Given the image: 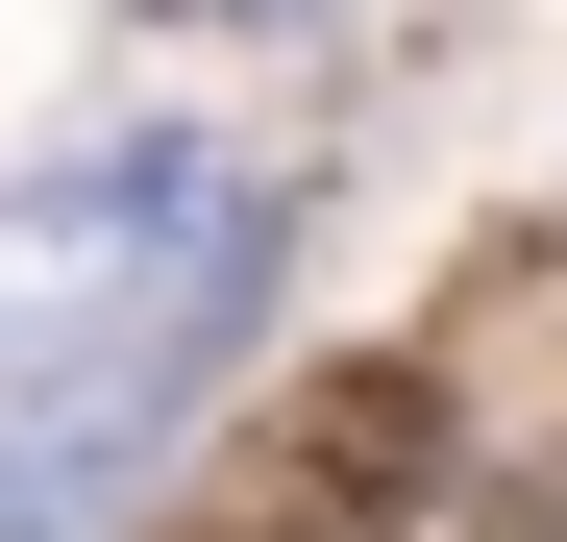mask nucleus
Listing matches in <instances>:
<instances>
[{
	"label": "nucleus",
	"mask_w": 567,
	"mask_h": 542,
	"mask_svg": "<svg viewBox=\"0 0 567 542\" xmlns=\"http://www.w3.org/2000/svg\"><path fill=\"white\" fill-rule=\"evenodd\" d=\"M198 222H223V148H198V124L50 148L25 198H0V395H25V371H100L173 271H198Z\"/></svg>",
	"instance_id": "f257e3e1"
},
{
	"label": "nucleus",
	"mask_w": 567,
	"mask_h": 542,
	"mask_svg": "<svg viewBox=\"0 0 567 542\" xmlns=\"http://www.w3.org/2000/svg\"><path fill=\"white\" fill-rule=\"evenodd\" d=\"M247 518L271 542H420L444 518V395L420 371H297L247 419Z\"/></svg>",
	"instance_id": "f03ea898"
},
{
	"label": "nucleus",
	"mask_w": 567,
	"mask_h": 542,
	"mask_svg": "<svg viewBox=\"0 0 567 542\" xmlns=\"http://www.w3.org/2000/svg\"><path fill=\"white\" fill-rule=\"evenodd\" d=\"M124 444H148V395L25 371V395H0V542H100L124 518Z\"/></svg>",
	"instance_id": "7ed1b4c3"
}]
</instances>
